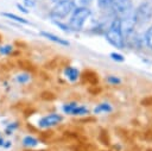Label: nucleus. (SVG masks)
Instances as JSON below:
<instances>
[{
	"instance_id": "obj_23",
	"label": "nucleus",
	"mask_w": 152,
	"mask_h": 151,
	"mask_svg": "<svg viewBox=\"0 0 152 151\" xmlns=\"http://www.w3.org/2000/svg\"><path fill=\"white\" fill-rule=\"evenodd\" d=\"M17 7H18V8H19V10L21 11V12H24V13H27V12H28V11H27L26 8H24L23 6H20V4H17Z\"/></svg>"
},
{
	"instance_id": "obj_9",
	"label": "nucleus",
	"mask_w": 152,
	"mask_h": 151,
	"mask_svg": "<svg viewBox=\"0 0 152 151\" xmlns=\"http://www.w3.org/2000/svg\"><path fill=\"white\" fill-rule=\"evenodd\" d=\"M23 144H24V146H26V147H34V146L38 145V140H37L34 137H32V136H26V137L23 139Z\"/></svg>"
},
{
	"instance_id": "obj_11",
	"label": "nucleus",
	"mask_w": 152,
	"mask_h": 151,
	"mask_svg": "<svg viewBox=\"0 0 152 151\" xmlns=\"http://www.w3.org/2000/svg\"><path fill=\"white\" fill-rule=\"evenodd\" d=\"M90 2H91V0H72V4H74V7L75 8L87 7Z\"/></svg>"
},
{
	"instance_id": "obj_6",
	"label": "nucleus",
	"mask_w": 152,
	"mask_h": 151,
	"mask_svg": "<svg viewBox=\"0 0 152 151\" xmlns=\"http://www.w3.org/2000/svg\"><path fill=\"white\" fill-rule=\"evenodd\" d=\"M61 121H62V117L59 114H49L39 120V127H43V128L51 127V126L57 125Z\"/></svg>"
},
{
	"instance_id": "obj_25",
	"label": "nucleus",
	"mask_w": 152,
	"mask_h": 151,
	"mask_svg": "<svg viewBox=\"0 0 152 151\" xmlns=\"http://www.w3.org/2000/svg\"><path fill=\"white\" fill-rule=\"evenodd\" d=\"M2 145H4V139L0 138V146H2Z\"/></svg>"
},
{
	"instance_id": "obj_5",
	"label": "nucleus",
	"mask_w": 152,
	"mask_h": 151,
	"mask_svg": "<svg viewBox=\"0 0 152 151\" xmlns=\"http://www.w3.org/2000/svg\"><path fill=\"white\" fill-rule=\"evenodd\" d=\"M112 6H113V8L118 15L126 17L129 13L131 0H113Z\"/></svg>"
},
{
	"instance_id": "obj_3",
	"label": "nucleus",
	"mask_w": 152,
	"mask_h": 151,
	"mask_svg": "<svg viewBox=\"0 0 152 151\" xmlns=\"http://www.w3.org/2000/svg\"><path fill=\"white\" fill-rule=\"evenodd\" d=\"M75 10L72 1L68 0V1H63V2H58L56 4V6L51 10L50 12V17L52 19H63L65 17H68L72 11Z\"/></svg>"
},
{
	"instance_id": "obj_22",
	"label": "nucleus",
	"mask_w": 152,
	"mask_h": 151,
	"mask_svg": "<svg viewBox=\"0 0 152 151\" xmlns=\"http://www.w3.org/2000/svg\"><path fill=\"white\" fill-rule=\"evenodd\" d=\"M108 82H110V83H120V80L116 78V77H112V76H109V77H108Z\"/></svg>"
},
{
	"instance_id": "obj_7",
	"label": "nucleus",
	"mask_w": 152,
	"mask_h": 151,
	"mask_svg": "<svg viewBox=\"0 0 152 151\" xmlns=\"http://www.w3.org/2000/svg\"><path fill=\"white\" fill-rule=\"evenodd\" d=\"M40 34H42L43 37L48 38L49 40H52V42H55V43H57V44H61V45H64V46H68V45H69V42L64 40V39L61 38V37H57V36H55V34H52V33H50V32H44V31H42Z\"/></svg>"
},
{
	"instance_id": "obj_8",
	"label": "nucleus",
	"mask_w": 152,
	"mask_h": 151,
	"mask_svg": "<svg viewBox=\"0 0 152 151\" xmlns=\"http://www.w3.org/2000/svg\"><path fill=\"white\" fill-rule=\"evenodd\" d=\"M64 75L68 77V80H70V81H76L77 78H78V76H80V73H78V70L76 69V68H72V67H66L65 69H64Z\"/></svg>"
},
{
	"instance_id": "obj_21",
	"label": "nucleus",
	"mask_w": 152,
	"mask_h": 151,
	"mask_svg": "<svg viewBox=\"0 0 152 151\" xmlns=\"http://www.w3.org/2000/svg\"><path fill=\"white\" fill-rule=\"evenodd\" d=\"M141 105L142 106H150V105H152V97H146V99L141 100Z\"/></svg>"
},
{
	"instance_id": "obj_16",
	"label": "nucleus",
	"mask_w": 152,
	"mask_h": 151,
	"mask_svg": "<svg viewBox=\"0 0 152 151\" xmlns=\"http://www.w3.org/2000/svg\"><path fill=\"white\" fill-rule=\"evenodd\" d=\"M13 50V46L12 45H4V46H0V54L1 55H10Z\"/></svg>"
},
{
	"instance_id": "obj_12",
	"label": "nucleus",
	"mask_w": 152,
	"mask_h": 151,
	"mask_svg": "<svg viewBox=\"0 0 152 151\" xmlns=\"http://www.w3.org/2000/svg\"><path fill=\"white\" fill-rule=\"evenodd\" d=\"M76 103H66V105H64L63 106V111L65 112V113H68V114H72V112H74V109L76 108Z\"/></svg>"
},
{
	"instance_id": "obj_14",
	"label": "nucleus",
	"mask_w": 152,
	"mask_h": 151,
	"mask_svg": "<svg viewBox=\"0 0 152 151\" xmlns=\"http://www.w3.org/2000/svg\"><path fill=\"white\" fill-rule=\"evenodd\" d=\"M145 40H146V44L152 49V26L147 30V32L145 34Z\"/></svg>"
},
{
	"instance_id": "obj_10",
	"label": "nucleus",
	"mask_w": 152,
	"mask_h": 151,
	"mask_svg": "<svg viewBox=\"0 0 152 151\" xmlns=\"http://www.w3.org/2000/svg\"><path fill=\"white\" fill-rule=\"evenodd\" d=\"M4 17H6V18H8V19H12V20H14V21H18V23H21V24H28V21L26 20V19H24V18H21V17H19V15H17V14H13V13H7V12H4V13H1Z\"/></svg>"
},
{
	"instance_id": "obj_24",
	"label": "nucleus",
	"mask_w": 152,
	"mask_h": 151,
	"mask_svg": "<svg viewBox=\"0 0 152 151\" xmlns=\"http://www.w3.org/2000/svg\"><path fill=\"white\" fill-rule=\"evenodd\" d=\"M55 4H58V2H63V1H68V0H52Z\"/></svg>"
},
{
	"instance_id": "obj_19",
	"label": "nucleus",
	"mask_w": 152,
	"mask_h": 151,
	"mask_svg": "<svg viewBox=\"0 0 152 151\" xmlns=\"http://www.w3.org/2000/svg\"><path fill=\"white\" fill-rule=\"evenodd\" d=\"M110 57L113 59H115V61H119V62H122L124 61V57L121 55H119V54H115V52H112L110 54Z\"/></svg>"
},
{
	"instance_id": "obj_17",
	"label": "nucleus",
	"mask_w": 152,
	"mask_h": 151,
	"mask_svg": "<svg viewBox=\"0 0 152 151\" xmlns=\"http://www.w3.org/2000/svg\"><path fill=\"white\" fill-rule=\"evenodd\" d=\"M112 2H113V0H97V4H99V6L101 7V8H108V7H110L112 6Z\"/></svg>"
},
{
	"instance_id": "obj_4",
	"label": "nucleus",
	"mask_w": 152,
	"mask_h": 151,
	"mask_svg": "<svg viewBox=\"0 0 152 151\" xmlns=\"http://www.w3.org/2000/svg\"><path fill=\"white\" fill-rule=\"evenodd\" d=\"M135 21L137 24H145L147 23L152 17V4L151 2H144L141 4L137 11L134 12Z\"/></svg>"
},
{
	"instance_id": "obj_15",
	"label": "nucleus",
	"mask_w": 152,
	"mask_h": 151,
	"mask_svg": "<svg viewBox=\"0 0 152 151\" xmlns=\"http://www.w3.org/2000/svg\"><path fill=\"white\" fill-rule=\"evenodd\" d=\"M110 109H112V108H110L108 105L102 103V105L97 106V107L94 109V112H95V113H100V112H110Z\"/></svg>"
},
{
	"instance_id": "obj_1",
	"label": "nucleus",
	"mask_w": 152,
	"mask_h": 151,
	"mask_svg": "<svg viewBox=\"0 0 152 151\" xmlns=\"http://www.w3.org/2000/svg\"><path fill=\"white\" fill-rule=\"evenodd\" d=\"M106 38L115 48L121 49L124 46L125 40H124L122 32H121V19L120 18H114L113 19L110 26L106 31Z\"/></svg>"
},
{
	"instance_id": "obj_2",
	"label": "nucleus",
	"mask_w": 152,
	"mask_h": 151,
	"mask_svg": "<svg viewBox=\"0 0 152 151\" xmlns=\"http://www.w3.org/2000/svg\"><path fill=\"white\" fill-rule=\"evenodd\" d=\"M89 15H90V10L88 7L75 8L74 13H72V15L70 18V21H69V26H68L69 30L80 31Z\"/></svg>"
},
{
	"instance_id": "obj_20",
	"label": "nucleus",
	"mask_w": 152,
	"mask_h": 151,
	"mask_svg": "<svg viewBox=\"0 0 152 151\" xmlns=\"http://www.w3.org/2000/svg\"><path fill=\"white\" fill-rule=\"evenodd\" d=\"M17 126H18V124H17V122H13L12 125H8V126H7V128H6L7 134H11V133H12V131H13L14 128H17Z\"/></svg>"
},
{
	"instance_id": "obj_18",
	"label": "nucleus",
	"mask_w": 152,
	"mask_h": 151,
	"mask_svg": "<svg viewBox=\"0 0 152 151\" xmlns=\"http://www.w3.org/2000/svg\"><path fill=\"white\" fill-rule=\"evenodd\" d=\"M28 80H30V75L28 74H19L17 76V81L19 83H26Z\"/></svg>"
},
{
	"instance_id": "obj_13",
	"label": "nucleus",
	"mask_w": 152,
	"mask_h": 151,
	"mask_svg": "<svg viewBox=\"0 0 152 151\" xmlns=\"http://www.w3.org/2000/svg\"><path fill=\"white\" fill-rule=\"evenodd\" d=\"M88 113V109L86 108V107H83V106H76V108L74 109V112H72V114L74 115H80V114H87Z\"/></svg>"
}]
</instances>
